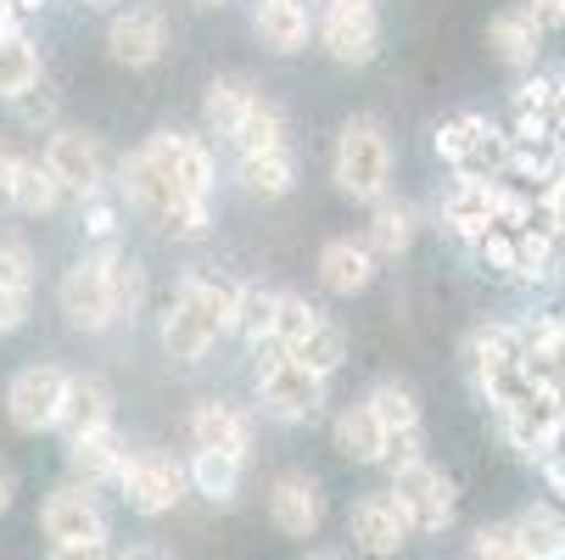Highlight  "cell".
Listing matches in <instances>:
<instances>
[{"instance_id": "36", "label": "cell", "mask_w": 565, "mask_h": 560, "mask_svg": "<svg viewBox=\"0 0 565 560\" xmlns=\"http://www.w3.org/2000/svg\"><path fill=\"white\" fill-rule=\"evenodd\" d=\"M185 286H191V297L202 303V314L213 319V331L230 337V331H235V308H241V286L224 281V275H185Z\"/></svg>"}, {"instance_id": "40", "label": "cell", "mask_w": 565, "mask_h": 560, "mask_svg": "<svg viewBox=\"0 0 565 560\" xmlns=\"http://www.w3.org/2000/svg\"><path fill=\"white\" fill-rule=\"evenodd\" d=\"M29 308H34V292H12V286H0V337H12L29 326Z\"/></svg>"}, {"instance_id": "10", "label": "cell", "mask_w": 565, "mask_h": 560, "mask_svg": "<svg viewBox=\"0 0 565 560\" xmlns=\"http://www.w3.org/2000/svg\"><path fill=\"white\" fill-rule=\"evenodd\" d=\"M476 258L493 264L510 281H543L554 264V235L537 224H493L488 235H476Z\"/></svg>"}, {"instance_id": "1", "label": "cell", "mask_w": 565, "mask_h": 560, "mask_svg": "<svg viewBox=\"0 0 565 560\" xmlns=\"http://www.w3.org/2000/svg\"><path fill=\"white\" fill-rule=\"evenodd\" d=\"M465 370H470V387L481 392V404L504 410L510 398L532 381V353H526L521 326H504V319L476 326L465 337Z\"/></svg>"}, {"instance_id": "25", "label": "cell", "mask_w": 565, "mask_h": 560, "mask_svg": "<svg viewBox=\"0 0 565 560\" xmlns=\"http://www.w3.org/2000/svg\"><path fill=\"white\" fill-rule=\"evenodd\" d=\"M253 29L275 56H297L313 34V12H308V0H258Z\"/></svg>"}, {"instance_id": "20", "label": "cell", "mask_w": 565, "mask_h": 560, "mask_svg": "<svg viewBox=\"0 0 565 560\" xmlns=\"http://www.w3.org/2000/svg\"><path fill=\"white\" fill-rule=\"evenodd\" d=\"M375 275H381V264L359 235H331V242L319 247V286L331 297H359V292L375 286Z\"/></svg>"}, {"instance_id": "29", "label": "cell", "mask_w": 565, "mask_h": 560, "mask_svg": "<svg viewBox=\"0 0 565 560\" xmlns=\"http://www.w3.org/2000/svg\"><path fill=\"white\" fill-rule=\"evenodd\" d=\"M510 532H515V543L526 549V560H554V554H565V510H554V505H526V510L510 521Z\"/></svg>"}, {"instance_id": "43", "label": "cell", "mask_w": 565, "mask_h": 560, "mask_svg": "<svg viewBox=\"0 0 565 560\" xmlns=\"http://www.w3.org/2000/svg\"><path fill=\"white\" fill-rule=\"evenodd\" d=\"M51 560H113L107 543H51Z\"/></svg>"}, {"instance_id": "2", "label": "cell", "mask_w": 565, "mask_h": 560, "mask_svg": "<svg viewBox=\"0 0 565 560\" xmlns=\"http://www.w3.org/2000/svg\"><path fill=\"white\" fill-rule=\"evenodd\" d=\"M331 180L353 202H381L392 186V135L375 113H353L331 146Z\"/></svg>"}, {"instance_id": "34", "label": "cell", "mask_w": 565, "mask_h": 560, "mask_svg": "<svg viewBox=\"0 0 565 560\" xmlns=\"http://www.w3.org/2000/svg\"><path fill=\"white\" fill-rule=\"evenodd\" d=\"M337 454L353 465H381V426H375L370 404H353L337 415Z\"/></svg>"}, {"instance_id": "47", "label": "cell", "mask_w": 565, "mask_h": 560, "mask_svg": "<svg viewBox=\"0 0 565 560\" xmlns=\"http://www.w3.org/2000/svg\"><path fill=\"white\" fill-rule=\"evenodd\" d=\"M196 12H213V7H230V0H191Z\"/></svg>"}, {"instance_id": "18", "label": "cell", "mask_w": 565, "mask_h": 560, "mask_svg": "<svg viewBox=\"0 0 565 560\" xmlns=\"http://www.w3.org/2000/svg\"><path fill=\"white\" fill-rule=\"evenodd\" d=\"M269 521L286 538H313L319 521H326V494L308 471H280L269 483Z\"/></svg>"}, {"instance_id": "12", "label": "cell", "mask_w": 565, "mask_h": 560, "mask_svg": "<svg viewBox=\"0 0 565 560\" xmlns=\"http://www.w3.org/2000/svg\"><path fill=\"white\" fill-rule=\"evenodd\" d=\"M313 34H319V45H326V56L342 62V67H364V62L381 56V18H375V7H319Z\"/></svg>"}, {"instance_id": "42", "label": "cell", "mask_w": 565, "mask_h": 560, "mask_svg": "<svg viewBox=\"0 0 565 560\" xmlns=\"http://www.w3.org/2000/svg\"><path fill=\"white\" fill-rule=\"evenodd\" d=\"M521 7L537 18L543 34H548V29H565V0H521Z\"/></svg>"}, {"instance_id": "38", "label": "cell", "mask_w": 565, "mask_h": 560, "mask_svg": "<svg viewBox=\"0 0 565 560\" xmlns=\"http://www.w3.org/2000/svg\"><path fill=\"white\" fill-rule=\"evenodd\" d=\"M470 560H526V549L515 543L510 521H493V527L470 532Z\"/></svg>"}, {"instance_id": "31", "label": "cell", "mask_w": 565, "mask_h": 560, "mask_svg": "<svg viewBox=\"0 0 565 560\" xmlns=\"http://www.w3.org/2000/svg\"><path fill=\"white\" fill-rule=\"evenodd\" d=\"M40 73H45L40 45L23 29H0V102L29 91V85H40Z\"/></svg>"}, {"instance_id": "23", "label": "cell", "mask_w": 565, "mask_h": 560, "mask_svg": "<svg viewBox=\"0 0 565 560\" xmlns=\"http://www.w3.org/2000/svg\"><path fill=\"white\" fill-rule=\"evenodd\" d=\"M129 459V443L118 437V426H102V432H85V437H67V471H73V483H113L118 465Z\"/></svg>"}, {"instance_id": "39", "label": "cell", "mask_w": 565, "mask_h": 560, "mask_svg": "<svg viewBox=\"0 0 565 560\" xmlns=\"http://www.w3.org/2000/svg\"><path fill=\"white\" fill-rule=\"evenodd\" d=\"M7 107H12V118H18V124H51V118H56V102H51L40 85H29V91L7 96Z\"/></svg>"}, {"instance_id": "46", "label": "cell", "mask_w": 565, "mask_h": 560, "mask_svg": "<svg viewBox=\"0 0 565 560\" xmlns=\"http://www.w3.org/2000/svg\"><path fill=\"white\" fill-rule=\"evenodd\" d=\"M12 499H18V483H12V465H0V516L12 510Z\"/></svg>"}, {"instance_id": "13", "label": "cell", "mask_w": 565, "mask_h": 560, "mask_svg": "<svg viewBox=\"0 0 565 560\" xmlns=\"http://www.w3.org/2000/svg\"><path fill=\"white\" fill-rule=\"evenodd\" d=\"M40 527L51 543H107V510L85 483H62L40 505Z\"/></svg>"}, {"instance_id": "14", "label": "cell", "mask_w": 565, "mask_h": 560, "mask_svg": "<svg viewBox=\"0 0 565 560\" xmlns=\"http://www.w3.org/2000/svg\"><path fill=\"white\" fill-rule=\"evenodd\" d=\"M45 169L56 175V186H62L67 197H90V191L107 186V151H102V140L85 135V129H56V135L45 140Z\"/></svg>"}, {"instance_id": "48", "label": "cell", "mask_w": 565, "mask_h": 560, "mask_svg": "<svg viewBox=\"0 0 565 560\" xmlns=\"http://www.w3.org/2000/svg\"><path fill=\"white\" fill-rule=\"evenodd\" d=\"M326 7H375V0H326Z\"/></svg>"}, {"instance_id": "49", "label": "cell", "mask_w": 565, "mask_h": 560, "mask_svg": "<svg viewBox=\"0 0 565 560\" xmlns=\"http://www.w3.org/2000/svg\"><path fill=\"white\" fill-rule=\"evenodd\" d=\"M308 560H342V554H337V549H313Z\"/></svg>"}, {"instance_id": "7", "label": "cell", "mask_w": 565, "mask_h": 560, "mask_svg": "<svg viewBox=\"0 0 565 560\" xmlns=\"http://www.w3.org/2000/svg\"><path fill=\"white\" fill-rule=\"evenodd\" d=\"M118 494H124V505L135 510V516H169L180 499H185V465L174 459V454H163V448H135L124 465H118Z\"/></svg>"}, {"instance_id": "37", "label": "cell", "mask_w": 565, "mask_h": 560, "mask_svg": "<svg viewBox=\"0 0 565 560\" xmlns=\"http://www.w3.org/2000/svg\"><path fill=\"white\" fill-rule=\"evenodd\" d=\"M34 247L23 242V235L12 230H0V286H12V292H34Z\"/></svg>"}, {"instance_id": "44", "label": "cell", "mask_w": 565, "mask_h": 560, "mask_svg": "<svg viewBox=\"0 0 565 560\" xmlns=\"http://www.w3.org/2000/svg\"><path fill=\"white\" fill-rule=\"evenodd\" d=\"M548 124H554V129L565 124V67L548 73Z\"/></svg>"}, {"instance_id": "35", "label": "cell", "mask_w": 565, "mask_h": 560, "mask_svg": "<svg viewBox=\"0 0 565 560\" xmlns=\"http://www.w3.org/2000/svg\"><path fill=\"white\" fill-rule=\"evenodd\" d=\"M118 219H124V197L113 186L78 197V230H85L90 247H113L118 242Z\"/></svg>"}, {"instance_id": "3", "label": "cell", "mask_w": 565, "mask_h": 560, "mask_svg": "<svg viewBox=\"0 0 565 560\" xmlns=\"http://www.w3.org/2000/svg\"><path fill=\"white\" fill-rule=\"evenodd\" d=\"M113 258H118V242L113 247H90V253H78L62 281H56V308L73 331H85V337H102L113 326H124V314H118V281H113Z\"/></svg>"}, {"instance_id": "26", "label": "cell", "mask_w": 565, "mask_h": 560, "mask_svg": "<svg viewBox=\"0 0 565 560\" xmlns=\"http://www.w3.org/2000/svg\"><path fill=\"white\" fill-rule=\"evenodd\" d=\"M235 180L247 186L253 197H264V202L291 197V191H297V151H291V146H275V151L235 157Z\"/></svg>"}, {"instance_id": "15", "label": "cell", "mask_w": 565, "mask_h": 560, "mask_svg": "<svg viewBox=\"0 0 565 560\" xmlns=\"http://www.w3.org/2000/svg\"><path fill=\"white\" fill-rule=\"evenodd\" d=\"M348 538L359 554H375V560H392L403 543L415 538L409 516H403V505L381 488V494H364L353 510H348Z\"/></svg>"}, {"instance_id": "11", "label": "cell", "mask_w": 565, "mask_h": 560, "mask_svg": "<svg viewBox=\"0 0 565 560\" xmlns=\"http://www.w3.org/2000/svg\"><path fill=\"white\" fill-rule=\"evenodd\" d=\"M62 398H67V370L62 364H23L7 387V421L23 437H40V432L56 426Z\"/></svg>"}, {"instance_id": "17", "label": "cell", "mask_w": 565, "mask_h": 560, "mask_svg": "<svg viewBox=\"0 0 565 560\" xmlns=\"http://www.w3.org/2000/svg\"><path fill=\"white\" fill-rule=\"evenodd\" d=\"M169 51V18L157 7H129L107 23V56L118 67H157Z\"/></svg>"}, {"instance_id": "28", "label": "cell", "mask_w": 565, "mask_h": 560, "mask_svg": "<svg viewBox=\"0 0 565 560\" xmlns=\"http://www.w3.org/2000/svg\"><path fill=\"white\" fill-rule=\"evenodd\" d=\"M235 157H247V151H275V146H291V129H286V113L258 91V102L247 107V118L235 124V135L224 140Z\"/></svg>"}, {"instance_id": "24", "label": "cell", "mask_w": 565, "mask_h": 560, "mask_svg": "<svg viewBox=\"0 0 565 560\" xmlns=\"http://www.w3.org/2000/svg\"><path fill=\"white\" fill-rule=\"evenodd\" d=\"M488 51H493L504 67L526 73V67L537 62V51H543V29H537V18H532L526 7H504V12L488 23Z\"/></svg>"}, {"instance_id": "5", "label": "cell", "mask_w": 565, "mask_h": 560, "mask_svg": "<svg viewBox=\"0 0 565 560\" xmlns=\"http://www.w3.org/2000/svg\"><path fill=\"white\" fill-rule=\"evenodd\" d=\"M326 387H331V376H319V370H308L286 353H258V404L280 426L313 421L319 404H326Z\"/></svg>"}, {"instance_id": "8", "label": "cell", "mask_w": 565, "mask_h": 560, "mask_svg": "<svg viewBox=\"0 0 565 560\" xmlns=\"http://www.w3.org/2000/svg\"><path fill=\"white\" fill-rule=\"evenodd\" d=\"M403 516H409L415 532H443L454 527V510H459V488H454V476L437 471L431 459H409V465H392V488H386Z\"/></svg>"}, {"instance_id": "27", "label": "cell", "mask_w": 565, "mask_h": 560, "mask_svg": "<svg viewBox=\"0 0 565 560\" xmlns=\"http://www.w3.org/2000/svg\"><path fill=\"white\" fill-rule=\"evenodd\" d=\"M258 102V85L253 78H241V73H218L213 85H207V96H202V124H207V135H218V140H230L235 135V124L247 118V107Z\"/></svg>"}, {"instance_id": "45", "label": "cell", "mask_w": 565, "mask_h": 560, "mask_svg": "<svg viewBox=\"0 0 565 560\" xmlns=\"http://www.w3.org/2000/svg\"><path fill=\"white\" fill-rule=\"evenodd\" d=\"M113 560H169V549H163V543H129V549H118Z\"/></svg>"}, {"instance_id": "19", "label": "cell", "mask_w": 565, "mask_h": 560, "mask_svg": "<svg viewBox=\"0 0 565 560\" xmlns=\"http://www.w3.org/2000/svg\"><path fill=\"white\" fill-rule=\"evenodd\" d=\"M191 443L247 459L253 454V415L241 404H230V398H202V404L191 410Z\"/></svg>"}, {"instance_id": "16", "label": "cell", "mask_w": 565, "mask_h": 560, "mask_svg": "<svg viewBox=\"0 0 565 560\" xmlns=\"http://www.w3.org/2000/svg\"><path fill=\"white\" fill-rule=\"evenodd\" d=\"M157 342H163V353H169V359H180V364H202V359L213 353V342H218L213 319L202 314V303L191 297V286H185V281H180V292L169 297L163 319H157Z\"/></svg>"}, {"instance_id": "33", "label": "cell", "mask_w": 565, "mask_h": 560, "mask_svg": "<svg viewBox=\"0 0 565 560\" xmlns=\"http://www.w3.org/2000/svg\"><path fill=\"white\" fill-rule=\"evenodd\" d=\"M275 308H280V292L275 286H241V308H235V331L253 353L269 348V331H275Z\"/></svg>"}, {"instance_id": "30", "label": "cell", "mask_w": 565, "mask_h": 560, "mask_svg": "<svg viewBox=\"0 0 565 560\" xmlns=\"http://www.w3.org/2000/svg\"><path fill=\"white\" fill-rule=\"evenodd\" d=\"M241 465H247V459H235V454H213V448H196V454H191V465H185V483H191L202 499L230 505V499L241 494Z\"/></svg>"}, {"instance_id": "41", "label": "cell", "mask_w": 565, "mask_h": 560, "mask_svg": "<svg viewBox=\"0 0 565 560\" xmlns=\"http://www.w3.org/2000/svg\"><path fill=\"white\" fill-rule=\"evenodd\" d=\"M18 163H23V151H12L0 140V219L12 213V197H18Z\"/></svg>"}, {"instance_id": "50", "label": "cell", "mask_w": 565, "mask_h": 560, "mask_svg": "<svg viewBox=\"0 0 565 560\" xmlns=\"http://www.w3.org/2000/svg\"><path fill=\"white\" fill-rule=\"evenodd\" d=\"M554 560H565V554H554Z\"/></svg>"}, {"instance_id": "21", "label": "cell", "mask_w": 565, "mask_h": 560, "mask_svg": "<svg viewBox=\"0 0 565 560\" xmlns=\"http://www.w3.org/2000/svg\"><path fill=\"white\" fill-rule=\"evenodd\" d=\"M113 381L107 376H67V398H62V415H56V432L67 437H85V432H102L113 426Z\"/></svg>"}, {"instance_id": "4", "label": "cell", "mask_w": 565, "mask_h": 560, "mask_svg": "<svg viewBox=\"0 0 565 560\" xmlns=\"http://www.w3.org/2000/svg\"><path fill=\"white\" fill-rule=\"evenodd\" d=\"M437 157L459 175V180H499L510 175V135L481 118V113H454L437 124Z\"/></svg>"}, {"instance_id": "32", "label": "cell", "mask_w": 565, "mask_h": 560, "mask_svg": "<svg viewBox=\"0 0 565 560\" xmlns=\"http://www.w3.org/2000/svg\"><path fill=\"white\" fill-rule=\"evenodd\" d=\"M62 202H67V191H62L56 175L45 169V157H23V163H18V197H12V213L51 219Z\"/></svg>"}, {"instance_id": "6", "label": "cell", "mask_w": 565, "mask_h": 560, "mask_svg": "<svg viewBox=\"0 0 565 560\" xmlns=\"http://www.w3.org/2000/svg\"><path fill=\"white\" fill-rule=\"evenodd\" d=\"M364 404L381 426V465L426 459V415H420V398L409 381H375Z\"/></svg>"}, {"instance_id": "22", "label": "cell", "mask_w": 565, "mask_h": 560, "mask_svg": "<svg viewBox=\"0 0 565 560\" xmlns=\"http://www.w3.org/2000/svg\"><path fill=\"white\" fill-rule=\"evenodd\" d=\"M415 235H420L415 208H409V202H392V197H381V202H370V224H364L359 242L375 253V264H392V258H403V253L415 247Z\"/></svg>"}, {"instance_id": "9", "label": "cell", "mask_w": 565, "mask_h": 560, "mask_svg": "<svg viewBox=\"0 0 565 560\" xmlns=\"http://www.w3.org/2000/svg\"><path fill=\"white\" fill-rule=\"evenodd\" d=\"M140 151H146V163L163 175L174 191H185V197H213L218 163H213V146H207L202 135H191V129H157Z\"/></svg>"}]
</instances>
